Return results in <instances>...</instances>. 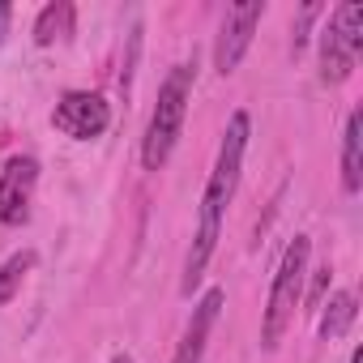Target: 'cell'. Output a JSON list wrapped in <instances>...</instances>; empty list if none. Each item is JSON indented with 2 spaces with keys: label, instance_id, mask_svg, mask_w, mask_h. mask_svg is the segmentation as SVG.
<instances>
[{
  "label": "cell",
  "instance_id": "1",
  "mask_svg": "<svg viewBox=\"0 0 363 363\" xmlns=\"http://www.w3.org/2000/svg\"><path fill=\"white\" fill-rule=\"evenodd\" d=\"M248 141H252V116L248 111H231L227 128H223V141H218V154H214V167H210V179H206V193H201V210H197V227H193V244H189V257H184V278H179V291L193 295L214 261V248H218V235H223V218L240 193V175H244V154H248Z\"/></svg>",
  "mask_w": 363,
  "mask_h": 363
},
{
  "label": "cell",
  "instance_id": "2",
  "mask_svg": "<svg viewBox=\"0 0 363 363\" xmlns=\"http://www.w3.org/2000/svg\"><path fill=\"white\" fill-rule=\"evenodd\" d=\"M193 86H197V60H179L162 77L154 111H150V124H145V137H141V167L145 171H162L167 158L175 154L179 133H184V120H189Z\"/></svg>",
  "mask_w": 363,
  "mask_h": 363
},
{
  "label": "cell",
  "instance_id": "3",
  "mask_svg": "<svg viewBox=\"0 0 363 363\" xmlns=\"http://www.w3.org/2000/svg\"><path fill=\"white\" fill-rule=\"evenodd\" d=\"M308 261H312V240L308 235H295L282 248L278 269H274V282H269V303L261 312V350H278L282 333L291 329V320H295V312L303 303Z\"/></svg>",
  "mask_w": 363,
  "mask_h": 363
},
{
  "label": "cell",
  "instance_id": "4",
  "mask_svg": "<svg viewBox=\"0 0 363 363\" xmlns=\"http://www.w3.org/2000/svg\"><path fill=\"white\" fill-rule=\"evenodd\" d=\"M363 52V5L346 0L337 5L325 26L316 30V56H320V82L325 86H342L354 73V60Z\"/></svg>",
  "mask_w": 363,
  "mask_h": 363
},
{
  "label": "cell",
  "instance_id": "5",
  "mask_svg": "<svg viewBox=\"0 0 363 363\" xmlns=\"http://www.w3.org/2000/svg\"><path fill=\"white\" fill-rule=\"evenodd\" d=\"M52 128L69 141H94L111 128V103L99 90H65L52 107Z\"/></svg>",
  "mask_w": 363,
  "mask_h": 363
},
{
  "label": "cell",
  "instance_id": "6",
  "mask_svg": "<svg viewBox=\"0 0 363 363\" xmlns=\"http://www.w3.org/2000/svg\"><path fill=\"white\" fill-rule=\"evenodd\" d=\"M35 193H39V158L9 154L0 167V227H26Z\"/></svg>",
  "mask_w": 363,
  "mask_h": 363
},
{
  "label": "cell",
  "instance_id": "7",
  "mask_svg": "<svg viewBox=\"0 0 363 363\" xmlns=\"http://www.w3.org/2000/svg\"><path fill=\"white\" fill-rule=\"evenodd\" d=\"M261 18H265V0H248V5L227 9V18H223V26H218V39H214V69H218L223 77H231V73L240 69V60L248 56Z\"/></svg>",
  "mask_w": 363,
  "mask_h": 363
},
{
  "label": "cell",
  "instance_id": "8",
  "mask_svg": "<svg viewBox=\"0 0 363 363\" xmlns=\"http://www.w3.org/2000/svg\"><path fill=\"white\" fill-rule=\"evenodd\" d=\"M218 312H223V291L210 286V291L193 303V316H189V325H184V337H179L171 363H201V359H206V346H210V333H214V325H218Z\"/></svg>",
  "mask_w": 363,
  "mask_h": 363
},
{
  "label": "cell",
  "instance_id": "9",
  "mask_svg": "<svg viewBox=\"0 0 363 363\" xmlns=\"http://www.w3.org/2000/svg\"><path fill=\"white\" fill-rule=\"evenodd\" d=\"M342 189L354 197L363 189V116L350 111L342 128Z\"/></svg>",
  "mask_w": 363,
  "mask_h": 363
},
{
  "label": "cell",
  "instance_id": "10",
  "mask_svg": "<svg viewBox=\"0 0 363 363\" xmlns=\"http://www.w3.org/2000/svg\"><path fill=\"white\" fill-rule=\"evenodd\" d=\"M77 26V9L69 0H56V5H43L39 18H35V43L39 48H52V43H65Z\"/></svg>",
  "mask_w": 363,
  "mask_h": 363
},
{
  "label": "cell",
  "instance_id": "11",
  "mask_svg": "<svg viewBox=\"0 0 363 363\" xmlns=\"http://www.w3.org/2000/svg\"><path fill=\"white\" fill-rule=\"evenodd\" d=\"M354 316H359L354 291H337V295L325 303V312H320V337H325V342H337V337L354 325Z\"/></svg>",
  "mask_w": 363,
  "mask_h": 363
},
{
  "label": "cell",
  "instance_id": "12",
  "mask_svg": "<svg viewBox=\"0 0 363 363\" xmlns=\"http://www.w3.org/2000/svg\"><path fill=\"white\" fill-rule=\"evenodd\" d=\"M35 265H39V252L35 248H22V252H13V257L0 261V308L13 303V295L26 286V278H30Z\"/></svg>",
  "mask_w": 363,
  "mask_h": 363
},
{
  "label": "cell",
  "instance_id": "13",
  "mask_svg": "<svg viewBox=\"0 0 363 363\" xmlns=\"http://www.w3.org/2000/svg\"><path fill=\"white\" fill-rule=\"evenodd\" d=\"M320 13H325V9L316 5V0H308V5L299 9V18H295V39H291V48H295V56L303 52V43H308V30H312V22H316Z\"/></svg>",
  "mask_w": 363,
  "mask_h": 363
},
{
  "label": "cell",
  "instance_id": "14",
  "mask_svg": "<svg viewBox=\"0 0 363 363\" xmlns=\"http://www.w3.org/2000/svg\"><path fill=\"white\" fill-rule=\"evenodd\" d=\"M325 286H329V265H320V269H316V286H312V295H303V299H308V303H320Z\"/></svg>",
  "mask_w": 363,
  "mask_h": 363
},
{
  "label": "cell",
  "instance_id": "15",
  "mask_svg": "<svg viewBox=\"0 0 363 363\" xmlns=\"http://www.w3.org/2000/svg\"><path fill=\"white\" fill-rule=\"evenodd\" d=\"M9 22H13V5H5V0H0V43H5V30H9Z\"/></svg>",
  "mask_w": 363,
  "mask_h": 363
},
{
  "label": "cell",
  "instance_id": "16",
  "mask_svg": "<svg viewBox=\"0 0 363 363\" xmlns=\"http://www.w3.org/2000/svg\"><path fill=\"white\" fill-rule=\"evenodd\" d=\"M111 363H133V354H116V359H111Z\"/></svg>",
  "mask_w": 363,
  "mask_h": 363
},
{
  "label": "cell",
  "instance_id": "17",
  "mask_svg": "<svg viewBox=\"0 0 363 363\" xmlns=\"http://www.w3.org/2000/svg\"><path fill=\"white\" fill-rule=\"evenodd\" d=\"M350 363H363V354H359V350H354V354H350Z\"/></svg>",
  "mask_w": 363,
  "mask_h": 363
}]
</instances>
